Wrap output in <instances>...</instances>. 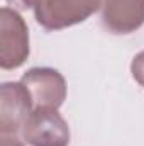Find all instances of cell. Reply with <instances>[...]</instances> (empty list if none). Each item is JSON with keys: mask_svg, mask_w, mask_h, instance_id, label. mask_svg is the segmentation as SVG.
Listing matches in <instances>:
<instances>
[{"mask_svg": "<svg viewBox=\"0 0 144 146\" xmlns=\"http://www.w3.org/2000/svg\"><path fill=\"white\" fill-rule=\"evenodd\" d=\"M102 7V0H36L34 17L48 31H59L87 21Z\"/></svg>", "mask_w": 144, "mask_h": 146, "instance_id": "obj_1", "label": "cell"}, {"mask_svg": "<svg viewBox=\"0 0 144 146\" xmlns=\"http://www.w3.org/2000/svg\"><path fill=\"white\" fill-rule=\"evenodd\" d=\"M29 56V29L22 15L10 7L0 10V66L14 70Z\"/></svg>", "mask_w": 144, "mask_h": 146, "instance_id": "obj_2", "label": "cell"}, {"mask_svg": "<svg viewBox=\"0 0 144 146\" xmlns=\"http://www.w3.org/2000/svg\"><path fill=\"white\" fill-rule=\"evenodd\" d=\"M22 139L31 146H68L70 126L58 109H34L22 127Z\"/></svg>", "mask_w": 144, "mask_h": 146, "instance_id": "obj_3", "label": "cell"}, {"mask_svg": "<svg viewBox=\"0 0 144 146\" xmlns=\"http://www.w3.org/2000/svg\"><path fill=\"white\" fill-rule=\"evenodd\" d=\"M20 82L27 88L34 109H59L66 99V80L54 68H31Z\"/></svg>", "mask_w": 144, "mask_h": 146, "instance_id": "obj_4", "label": "cell"}, {"mask_svg": "<svg viewBox=\"0 0 144 146\" xmlns=\"http://www.w3.org/2000/svg\"><path fill=\"white\" fill-rule=\"evenodd\" d=\"M34 110L32 99L22 82H5L0 88V133L17 134Z\"/></svg>", "mask_w": 144, "mask_h": 146, "instance_id": "obj_5", "label": "cell"}, {"mask_svg": "<svg viewBox=\"0 0 144 146\" xmlns=\"http://www.w3.org/2000/svg\"><path fill=\"white\" fill-rule=\"evenodd\" d=\"M102 24L112 34H131L144 24V0H102Z\"/></svg>", "mask_w": 144, "mask_h": 146, "instance_id": "obj_6", "label": "cell"}, {"mask_svg": "<svg viewBox=\"0 0 144 146\" xmlns=\"http://www.w3.org/2000/svg\"><path fill=\"white\" fill-rule=\"evenodd\" d=\"M131 73H132V78L144 87V51L137 53L131 63Z\"/></svg>", "mask_w": 144, "mask_h": 146, "instance_id": "obj_7", "label": "cell"}, {"mask_svg": "<svg viewBox=\"0 0 144 146\" xmlns=\"http://www.w3.org/2000/svg\"><path fill=\"white\" fill-rule=\"evenodd\" d=\"M26 141H20L15 134H2L0 146H24Z\"/></svg>", "mask_w": 144, "mask_h": 146, "instance_id": "obj_8", "label": "cell"}, {"mask_svg": "<svg viewBox=\"0 0 144 146\" xmlns=\"http://www.w3.org/2000/svg\"><path fill=\"white\" fill-rule=\"evenodd\" d=\"M9 5H12L14 9H19V10H27L31 7H34V2L36 0H5Z\"/></svg>", "mask_w": 144, "mask_h": 146, "instance_id": "obj_9", "label": "cell"}]
</instances>
